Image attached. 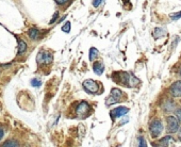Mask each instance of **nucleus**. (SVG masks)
Masks as SVG:
<instances>
[{"label": "nucleus", "mask_w": 181, "mask_h": 147, "mask_svg": "<svg viewBox=\"0 0 181 147\" xmlns=\"http://www.w3.org/2000/svg\"><path fill=\"white\" fill-rule=\"evenodd\" d=\"M119 77V80H115L116 82H118V84H122L127 88H134L139 84V81L136 79L134 76L130 75L127 73H118L117 75Z\"/></svg>", "instance_id": "f257e3e1"}, {"label": "nucleus", "mask_w": 181, "mask_h": 147, "mask_svg": "<svg viewBox=\"0 0 181 147\" xmlns=\"http://www.w3.org/2000/svg\"><path fill=\"white\" fill-rule=\"evenodd\" d=\"M122 93L120 90H118V88H112L111 95L105 100V105H114V103H117V102L122 101Z\"/></svg>", "instance_id": "f03ea898"}, {"label": "nucleus", "mask_w": 181, "mask_h": 147, "mask_svg": "<svg viewBox=\"0 0 181 147\" xmlns=\"http://www.w3.org/2000/svg\"><path fill=\"white\" fill-rule=\"evenodd\" d=\"M83 88L84 90L90 94H97L98 91H99V85H98V82L92 80V79H87L83 82Z\"/></svg>", "instance_id": "7ed1b4c3"}, {"label": "nucleus", "mask_w": 181, "mask_h": 147, "mask_svg": "<svg viewBox=\"0 0 181 147\" xmlns=\"http://www.w3.org/2000/svg\"><path fill=\"white\" fill-rule=\"evenodd\" d=\"M149 130H150V133H151V137H158L161 134L162 130H163L162 122H161L159 119L153 120V122L150 124Z\"/></svg>", "instance_id": "20e7f679"}, {"label": "nucleus", "mask_w": 181, "mask_h": 147, "mask_svg": "<svg viewBox=\"0 0 181 147\" xmlns=\"http://www.w3.org/2000/svg\"><path fill=\"white\" fill-rule=\"evenodd\" d=\"M90 111V107L88 105V103L85 101L80 102V105H78L77 108V115L79 116L80 118H85Z\"/></svg>", "instance_id": "39448f33"}, {"label": "nucleus", "mask_w": 181, "mask_h": 147, "mask_svg": "<svg viewBox=\"0 0 181 147\" xmlns=\"http://www.w3.org/2000/svg\"><path fill=\"white\" fill-rule=\"evenodd\" d=\"M52 54L48 51H44L42 50L41 52L37 54V63L38 64H50L52 62Z\"/></svg>", "instance_id": "423d86ee"}, {"label": "nucleus", "mask_w": 181, "mask_h": 147, "mask_svg": "<svg viewBox=\"0 0 181 147\" xmlns=\"http://www.w3.org/2000/svg\"><path fill=\"white\" fill-rule=\"evenodd\" d=\"M167 128H168V132L175 133L179 130V122L178 119L174 116H169L167 117Z\"/></svg>", "instance_id": "0eeeda50"}, {"label": "nucleus", "mask_w": 181, "mask_h": 147, "mask_svg": "<svg viewBox=\"0 0 181 147\" xmlns=\"http://www.w3.org/2000/svg\"><path fill=\"white\" fill-rule=\"evenodd\" d=\"M129 111L128 108H126V107H118V108H115L113 109L111 112H110V115L113 119L117 118V117H120V116L125 115L127 114Z\"/></svg>", "instance_id": "6e6552de"}, {"label": "nucleus", "mask_w": 181, "mask_h": 147, "mask_svg": "<svg viewBox=\"0 0 181 147\" xmlns=\"http://www.w3.org/2000/svg\"><path fill=\"white\" fill-rule=\"evenodd\" d=\"M169 93L174 97H180L181 96V81L175 82L169 88Z\"/></svg>", "instance_id": "1a4fd4ad"}, {"label": "nucleus", "mask_w": 181, "mask_h": 147, "mask_svg": "<svg viewBox=\"0 0 181 147\" xmlns=\"http://www.w3.org/2000/svg\"><path fill=\"white\" fill-rule=\"evenodd\" d=\"M93 70L95 71V74L97 75H101L105 70V65L101 63V62H95L93 65Z\"/></svg>", "instance_id": "9d476101"}, {"label": "nucleus", "mask_w": 181, "mask_h": 147, "mask_svg": "<svg viewBox=\"0 0 181 147\" xmlns=\"http://www.w3.org/2000/svg\"><path fill=\"white\" fill-rule=\"evenodd\" d=\"M160 143L161 146H171V145H173L175 143V141L171 137H165L160 141Z\"/></svg>", "instance_id": "9b49d317"}, {"label": "nucleus", "mask_w": 181, "mask_h": 147, "mask_svg": "<svg viewBox=\"0 0 181 147\" xmlns=\"http://www.w3.org/2000/svg\"><path fill=\"white\" fill-rule=\"evenodd\" d=\"M163 35H165V30H164V29H162V28L154 29V31H153V37H154L156 39L162 37Z\"/></svg>", "instance_id": "f8f14e48"}, {"label": "nucleus", "mask_w": 181, "mask_h": 147, "mask_svg": "<svg viewBox=\"0 0 181 147\" xmlns=\"http://www.w3.org/2000/svg\"><path fill=\"white\" fill-rule=\"evenodd\" d=\"M27 49V44L24 41H19L18 42V54H22Z\"/></svg>", "instance_id": "ddd939ff"}, {"label": "nucleus", "mask_w": 181, "mask_h": 147, "mask_svg": "<svg viewBox=\"0 0 181 147\" xmlns=\"http://www.w3.org/2000/svg\"><path fill=\"white\" fill-rule=\"evenodd\" d=\"M98 54H99V52H98V50L95 48V47H92V48L90 49V61H94V60L98 56Z\"/></svg>", "instance_id": "4468645a"}, {"label": "nucleus", "mask_w": 181, "mask_h": 147, "mask_svg": "<svg viewBox=\"0 0 181 147\" xmlns=\"http://www.w3.org/2000/svg\"><path fill=\"white\" fill-rule=\"evenodd\" d=\"M38 34H39V31H38L37 29L32 28V29H30V30H29V36H30L32 39H37Z\"/></svg>", "instance_id": "2eb2a0df"}, {"label": "nucleus", "mask_w": 181, "mask_h": 147, "mask_svg": "<svg viewBox=\"0 0 181 147\" xmlns=\"http://www.w3.org/2000/svg\"><path fill=\"white\" fill-rule=\"evenodd\" d=\"M3 147H17L19 146V144L16 142V141H7L2 145Z\"/></svg>", "instance_id": "dca6fc26"}, {"label": "nucleus", "mask_w": 181, "mask_h": 147, "mask_svg": "<svg viewBox=\"0 0 181 147\" xmlns=\"http://www.w3.org/2000/svg\"><path fill=\"white\" fill-rule=\"evenodd\" d=\"M31 85L32 86H34V88H39V86L42 85V82H41V80H38V79L34 78V79H32L31 80Z\"/></svg>", "instance_id": "f3484780"}, {"label": "nucleus", "mask_w": 181, "mask_h": 147, "mask_svg": "<svg viewBox=\"0 0 181 147\" xmlns=\"http://www.w3.org/2000/svg\"><path fill=\"white\" fill-rule=\"evenodd\" d=\"M62 31L65 32V33H68V32L70 31V22L69 21H67V22H65V24L62 27Z\"/></svg>", "instance_id": "a211bd4d"}, {"label": "nucleus", "mask_w": 181, "mask_h": 147, "mask_svg": "<svg viewBox=\"0 0 181 147\" xmlns=\"http://www.w3.org/2000/svg\"><path fill=\"white\" fill-rule=\"evenodd\" d=\"M171 18L173 19V20H177V19L181 18V12H177V13L171 14Z\"/></svg>", "instance_id": "6ab92c4d"}, {"label": "nucleus", "mask_w": 181, "mask_h": 147, "mask_svg": "<svg viewBox=\"0 0 181 147\" xmlns=\"http://www.w3.org/2000/svg\"><path fill=\"white\" fill-rule=\"evenodd\" d=\"M139 147H145L147 145V144H146V140H145L143 137H139Z\"/></svg>", "instance_id": "aec40b11"}, {"label": "nucleus", "mask_w": 181, "mask_h": 147, "mask_svg": "<svg viewBox=\"0 0 181 147\" xmlns=\"http://www.w3.org/2000/svg\"><path fill=\"white\" fill-rule=\"evenodd\" d=\"M58 17H59V13H58V12H56V13H54V15H53V18L51 19V20H50V22H49V24H54V21L58 19Z\"/></svg>", "instance_id": "412c9836"}, {"label": "nucleus", "mask_w": 181, "mask_h": 147, "mask_svg": "<svg viewBox=\"0 0 181 147\" xmlns=\"http://www.w3.org/2000/svg\"><path fill=\"white\" fill-rule=\"evenodd\" d=\"M102 2V0H93V5H94L95 7H99V4Z\"/></svg>", "instance_id": "4be33fe9"}, {"label": "nucleus", "mask_w": 181, "mask_h": 147, "mask_svg": "<svg viewBox=\"0 0 181 147\" xmlns=\"http://www.w3.org/2000/svg\"><path fill=\"white\" fill-rule=\"evenodd\" d=\"M175 114H176V116L178 117V119L181 120V109H177L176 112H175Z\"/></svg>", "instance_id": "5701e85b"}, {"label": "nucleus", "mask_w": 181, "mask_h": 147, "mask_svg": "<svg viewBox=\"0 0 181 147\" xmlns=\"http://www.w3.org/2000/svg\"><path fill=\"white\" fill-rule=\"evenodd\" d=\"M56 1L58 4H64V3H66L68 0H56Z\"/></svg>", "instance_id": "b1692460"}, {"label": "nucleus", "mask_w": 181, "mask_h": 147, "mask_svg": "<svg viewBox=\"0 0 181 147\" xmlns=\"http://www.w3.org/2000/svg\"><path fill=\"white\" fill-rule=\"evenodd\" d=\"M3 135H4V131L1 128H0V141H1V139L3 137Z\"/></svg>", "instance_id": "393cba45"}, {"label": "nucleus", "mask_w": 181, "mask_h": 147, "mask_svg": "<svg viewBox=\"0 0 181 147\" xmlns=\"http://www.w3.org/2000/svg\"><path fill=\"white\" fill-rule=\"evenodd\" d=\"M179 137L181 139V128H180V130H179Z\"/></svg>", "instance_id": "a878e982"}, {"label": "nucleus", "mask_w": 181, "mask_h": 147, "mask_svg": "<svg viewBox=\"0 0 181 147\" xmlns=\"http://www.w3.org/2000/svg\"><path fill=\"white\" fill-rule=\"evenodd\" d=\"M180 75H181V69H180Z\"/></svg>", "instance_id": "bb28decb"}]
</instances>
